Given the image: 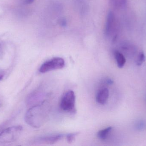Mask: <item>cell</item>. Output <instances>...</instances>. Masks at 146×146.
<instances>
[{"label":"cell","mask_w":146,"mask_h":146,"mask_svg":"<svg viewBox=\"0 0 146 146\" xmlns=\"http://www.w3.org/2000/svg\"><path fill=\"white\" fill-rule=\"evenodd\" d=\"M44 109L42 105H36L28 110L25 115V121L28 125L34 128H38L44 122Z\"/></svg>","instance_id":"cell-1"},{"label":"cell","mask_w":146,"mask_h":146,"mask_svg":"<svg viewBox=\"0 0 146 146\" xmlns=\"http://www.w3.org/2000/svg\"><path fill=\"white\" fill-rule=\"evenodd\" d=\"M22 130L23 128L21 126L5 129L0 133V142L6 144L14 142L19 137Z\"/></svg>","instance_id":"cell-2"},{"label":"cell","mask_w":146,"mask_h":146,"mask_svg":"<svg viewBox=\"0 0 146 146\" xmlns=\"http://www.w3.org/2000/svg\"><path fill=\"white\" fill-rule=\"evenodd\" d=\"M76 96L72 91L69 90L64 94L60 103V107L64 111L76 112Z\"/></svg>","instance_id":"cell-3"},{"label":"cell","mask_w":146,"mask_h":146,"mask_svg":"<svg viewBox=\"0 0 146 146\" xmlns=\"http://www.w3.org/2000/svg\"><path fill=\"white\" fill-rule=\"evenodd\" d=\"M65 66L64 59L61 57H55L44 63L40 67L39 71L44 73L52 70L62 69Z\"/></svg>","instance_id":"cell-4"},{"label":"cell","mask_w":146,"mask_h":146,"mask_svg":"<svg viewBox=\"0 0 146 146\" xmlns=\"http://www.w3.org/2000/svg\"><path fill=\"white\" fill-rule=\"evenodd\" d=\"M64 137L63 134H56L48 136H43L39 137L36 139V141L38 143L52 145L61 140Z\"/></svg>","instance_id":"cell-5"},{"label":"cell","mask_w":146,"mask_h":146,"mask_svg":"<svg viewBox=\"0 0 146 146\" xmlns=\"http://www.w3.org/2000/svg\"><path fill=\"white\" fill-rule=\"evenodd\" d=\"M115 16L113 12H109L106 19L105 33L107 36H110L115 27Z\"/></svg>","instance_id":"cell-6"},{"label":"cell","mask_w":146,"mask_h":146,"mask_svg":"<svg viewBox=\"0 0 146 146\" xmlns=\"http://www.w3.org/2000/svg\"><path fill=\"white\" fill-rule=\"evenodd\" d=\"M109 95L110 92L108 88L106 87L102 88L97 93L96 101L100 104H105L109 98Z\"/></svg>","instance_id":"cell-7"},{"label":"cell","mask_w":146,"mask_h":146,"mask_svg":"<svg viewBox=\"0 0 146 146\" xmlns=\"http://www.w3.org/2000/svg\"><path fill=\"white\" fill-rule=\"evenodd\" d=\"M114 55L117 67L120 68L123 67L126 62V58L123 54L120 51L116 50L114 51Z\"/></svg>","instance_id":"cell-8"},{"label":"cell","mask_w":146,"mask_h":146,"mask_svg":"<svg viewBox=\"0 0 146 146\" xmlns=\"http://www.w3.org/2000/svg\"><path fill=\"white\" fill-rule=\"evenodd\" d=\"M112 129L111 127H108L99 131L97 134L98 138L101 140H105L106 139L111 132Z\"/></svg>","instance_id":"cell-9"},{"label":"cell","mask_w":146,"mask_h":146,"mask_svg":"<svg viewBox=\"0 0 146 146\" xmlns=\"http://www.w3.org/2000/svg\"><path fill=\"white\" fill-rule=\"evenodd\" d=\"M128 0H110L111 4L116 8L124 7L127 2Z\"/></svg>","instance_id":"cell-10"},{"label":"cell","mask_w":146,"mask_h":146,"mask_svg":"<svg viewBox=\"0 0 146 146\" xmlns=\"http://www.w3.org/2000/svg\"><path fill=\"white\" fill-rule=\"evenodd\" d=\"M122 49L125 53L128 54H133L135 51V48L133 45L129 43H125L123 44L121 46Z\"/></svg>","instance_id":"cell-11"},{"label":"cell","mask_w":146,"mask_h":146,"mask_svg":"<svg viewBox=\"0 0 146 146\" xmlns=\"http://www.w3.org/2000/svg\"><path fill=\"white\" fill-rule=\"evenodd\" d=\"M145 61V56L144 52H140L137 56L136 60V63L138 66H141Z\"/></svg>","instance_id":"cell-12"},{"label":"cell","mask_w":146,"mask_h":146,"mask_svg":"<svg viewBox=\"0 0 146 146\" xmlns=\"http://www.w3.org/2000/svg\"><path fill=\"white\" fill-rule=\"evenodd\" d=\"M79 135V133H72L68 134L66 136L67 141L68 143H72L73 141L75 139L76 137Z\"/></svg>","instance_id":"cell-13"},{"label":"cell","mask_w":146,"mask_h":146,"mask_svg":"<svg viewBox=\"0 0 146 146\" xmlns=\"http://www.w3.org/2000/svg\"><path fill=\"white\" fill-rule=\"evenodd\" d=\"M146 126L145 123L144 121H139L136 124V127L138 129H143Z\"/></svg>","instance_id":"cell-14"},{"label":"cell","mask_w":146,"mask_h":146,"mask_svg":"<svg viewBox=\"0 0 146 146\" xmlns=\"http://www.w3.org/2000/svg\"><path fill=\"white\" fill-rule=\"evenodd\" d=\"M34 0H26V3L27 4H30V3H32Z\"/></svg>","instance_id":"cell-15"},{"label":"cell","mask_w":146,"mask_h":146,"mask_svg":"<svg viewBox=\"0 0 146 146\" xmlns=\"http://www.w3.org/2000/svg\"><path fill=\"white\" fill-rule=\"evenodd\" d=\"M107 83H108V84H112L113 83V81L111 80V79H109L107 80Z\"/></svg>","instance_id":"cell-16"},{"label":"cell","mask_w":146,"mask_h":146,"mask_svg":"<svg viewBox=\"0 0 146 146\" xmlns=\"http://www.w3.org/2000/svg\"><path fill=\"white\" fill-rule=\"evenodd\" d=\"M3 76L2 75H0V81L2 79H3Z\"/></svg>","instance_id":"cell-17"}]
</instances>
